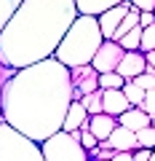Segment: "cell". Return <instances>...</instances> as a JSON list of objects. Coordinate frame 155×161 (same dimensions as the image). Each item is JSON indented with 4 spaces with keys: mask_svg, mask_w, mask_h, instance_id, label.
<instances>
[{
    "mask_svg": "<svg viewBox=\"0 0 155 161\" xmlns=\"http://www.w3.org/2000/svg\"><path fill=\"white\" fill-rule=\"evenodd\" d=\"M123 48H121V43H115V40H104L102 46H99V51H96V57L91 59V67L96 70L99 75H104V73H115L118 70V64H121V59H123Z\"/></svg>",
    "mask_w": 155,
    "mask_h": 161,
    "instance_id": "cell-7",
    "label": "cell"
},
{
    "mask_svg": "<svg viewBox=\"0 0 155 161\" xmlns=\"http://www.w3.org/2000/svg\"><path fill=\"white\" fill-rule=\"evenodd\" d=\"M150 121H152V118H150L142 108H128L126 113L118 118V126H123V129H128V132L137 134V132H142V129L150 126Z\"/></svg>",
    "mask_w": 155,
    "mask_h": 161,
    "instance_id": "cell-13",
    "label": "cell"
},
{
    "mask_svg": "<svg viewBox=\"0 0 155 161\" xmlns=\"http://www.w3.org/2000/svg\"><path fill=\"white\" fill-rule=\"evenodd\" d=\"M88 118H91V115L86 113V108H83L80 102H72V105H70V110H67V115H64L62 132H67V134L83 132V129H88Z\"/></svg>",
    "mask_w": 155,
    "mask_h": 161,
    "instance_id": "cell-11",
    "label": "cell"
},
{
    "mask_svg": "<svg viewBox=\"0 0 155 161\" xmlns=\"http://www.w3.org/2000/svg\"><path fill=\"white\" fill-rule=\"evenodd\" d=\"M43 161H91L88 150L80 145V132H56L51 140L40 145Z\"/></svg>",
    "mask_w": 155,
    "mask_h": 161,
    "instance_id": "cell-5",
    "label": "cell"
},
{
    "mask_svg": "<svg viewBox=\"0 0 155 161\" xmlns=\"http://www.w3.org/2000/svg\"><path fill=\"white\" fill-rule=\"evenodd\" d=\"M152 14H155V11H152Z\"/></svg>",
    "mask_w": 155,
    "mask_h": 161,
    "instance_id": "cell-34",
    "label": "cell"
},
{
    "mask_svg": "<svg viewBox=\"0 0 155 161\" xmlns=\"http://www.w3.org/2000/svg\"><path fill=\"white\" fill-rule=\"evenodd\" d=\"M107 145L115 150V153H134V150H139V142H137V134L128 132V129L118 126L112 134H110Z\"/></svg>",
    "mask_w": 155,
    "mask_h": 161,
    "instance_id": "cell-12",
    "label": "cell"
},
{
    "mask_svg": "<svg viewBox=\"0 0 155 161\" xmlns=\"http://www.w3.org/2000/svg\"><path fill=\"white\" fill-rule=\"evenodd\" d=\"M115 129H118V118H112L107 113H99V115H91L88 118V132L96 137V142H107Z\"/></svg>",
    "mask_w": 155,
    "mask_h": 161,
    "instance_id": "cell-10",
    "label": "cell"
},
{
    "mask_svg": "<svg viewBox=\"0 0 155 161\" xmlns=\"http://www.w3.org/2000/svg\"><path fill=\"white\" fill-rule=\"evenodd\" d=\"M80 145H83V148L88 150V153H91V150L96 148L99 142H96V137H94V134L88 132V129H83V132H80Z\"/></svg>",
    "mask_w": 155,
    "mask_h": 161,
    "instance_id": "cell-27",
    "label": "cell"
},
{
    "mask_svg": "<svg viewBox=\"0 0 155 161\" xmlns=\"http://www.w3.org/2000/svg\"><path fill=\"white\" fill-rule=\"evenodd\" d=\"M128 11H131V3H121V6L107 8L104 14H99V16H96L99 30H102V38H104V40H112L115 30L121 27V22L128 16Z\"/></svg>",
    "mask_w": 155,
    "mask_h": 161,
    "instance_id": "cell-8",
    "label": "cell"
},
{
    "mask_svg": "<svg viewBox=\"0 0 155 161\" xmlns=\"http://www.w3.org/2000/svg\"><path fill=\"white\" fill-rule=\"evenodd\" d=\"M142 54H152L155 51V24L147 30H142V46H139Z\"/></svg>",
    "mask_w": 155,
    "mask_h": 161,
    "instance_id": "cell-22",
    "label": "cell"
},
{
    "mask_svg": "<svg viewBox=\"0 0 155 161\" xmlns=\"http://www.w3.org/2000/svg\"><path fill=\"white\" fill-rule=\"evenodd\" d=\"M139 46H142V27L131 30V32L121 40V48H123V51H139Z\"/></svg>",
    "mask_w": 155,
    "mask_h": 161,
    "instance_id": "cell-20",
    "label": "cell"
},
{
    "mask_svg": "<svg viewBox=\"0 0 155 161\" xmlns=\"http://www.w3.org/2000/svg\"><path fill=\"white\" fill-rule=\"evenodd\" d=\"M152 24H155V14H139V27L142 30L152 27Z\"/></svg>",
    "mask_w": 155,
    "mask_h": 161,
    "instance_id": "cell-28",
    "label": "cell"
},
{
    "mask_svg": "<svg viewBox=\"0 0 155 161\" xmlns=\"http://www.w3.org/2000/svg\"><path fill=\"white\" fill-rule=\"evenodd\" d=\"M22 3H24V0H0V32L8 27V22L13 19V14L19 11Z\"/></svg>",
    "mask_w": 155,
    "mask_h": 161,
    "instance_id": "cell-17",
    "label": "cell"
},
{
    "mask_svg": "<svg viewBox=\"0 0 155 161\" xmlns=\"http://www.w3.org/2000/svg\"><path fill=\"white\" fill-rule=\"evenodd\" d=\"M72 105L70 67L56 59L16 70L3 89L0 121L32 142L43 145L62 132L64 115Z\"/></svg>",
    "mask_w": 155,
    "mask_h": 161,
    "instance_id": "cell-1",
    "label": "cell"
},
{
    "mask_svg": "<svg viewBox=\"0 0 155 161\" xmlns=\"http://www.w3.org/2000/svg\"><path fill=\"white\" fill-rule=\"evenodd\" d=\"M112 161H134V156H131V153H115Z\"/></svg>",
    "mask_w": 155,
    "mask_h": 161,
    "instance_id": "cell-30",
    "label": "cell"
},
{
    "mask_svg": "<svg viewBox=\"0 0 155 161\" xmlns=\"http://www.w3.org/2000/svg\"><path fill=\"white\" fill-rule=\"evenodd\" d=\"M102 43H104V38H102V30H99L96 16H80V14H78V19L72 22V27H70L67 35L62 38L54 59L62 62L64 67H70V70L86 67V64H91V59L96 57V51H99Z\"/></svg>",
    "mask_w": 155,
    "mask_h": 161,
    "instance_id": "cell-3",
    "label": "cell"
},
{
    "mask_svg": "<svg viewBox=\"0 0 155 161\" xmlns=\"http://www.w3.org/2000/svg\"><path fill=\"white\" fill-rule=\"evenodd\" d=\"M134 161H150V156H152V150H144V148H139V150H134Z\"/></svg>",
    "mask_w": 155,
    "mask_h": 161,
    "instance_id": "cell-29",
    "label": "cell"
},
{
    "mask_svg": "<svg viewBox=\"0 0 155 161\" xmlns=\"http://www.w3.org/2000/svg\"><path fill=\"white\" fill-rule=\"evenodd\" d=\"M121 92L126 94V99H128L131 108H142V102H144V89H139L134 80H126V86H123Z\"/></svg>",
    "mask_w": 155,
    "mask_h": 161,
    "instance_id": "cell-18",
    "label": "cell"
},
{
    "mask_svg": "<svg viewBox=\"0 0 155 161\" xmlns=\"http://www.w3.org/2000/svg\"><path fill=\"white\" fill-rule=\"evenodd\" d=\"M139 14H152L155 11V0H128Z\"/></svg>",
    "mask_w": 155,
    "mask_h": 161,
    "instance_id": "cell-26",
    "label": "cell"
},
{
    "mask_svg": "<svg viewBox=\"0 0 155 161\" xmlns=\"http://www.w3.org/2000/svg\"><path fill=\"white\" fill-rule=\"evenodd\" d=\"M144 57H147V67L155 70V51H152V54H144Z\"/></svg>",
    "mask_w": 155,
    "mask_h": 161,
    "instance_id": "cell-31",
    "label": "cell"
},
{
    "mask_svg": "<svg viewBox=\"0 0 155 161\" xmlns=\"http://www.w3.org/2000/svg\"><path fill=\"white\" fill-rule=\"evenodd\" d=\"M134 83H137L139 89H144V92H152V89H155V70L147 67L139 78H134Z\"/></svg>",
    "mask_w": 155,
    "mask_h": 161,
    "instance_id": "cell-23",
    "label": "cell"
},
{
    "mask_svg": "<svg viewBox=\"0 0 155 161\" xmlns=\"http://www.w3.org/2000/svg\"><path fill=\"white\" fill-rule=\"evenodd\" d=\"M102 94H104V110L102 113L112 115V118H121V115L131 108L128 99H126V94H123L121 89H115V92H102Z\"/></svg>",
    "mask_w": 155,
    "mask_h": 161,
    "instance_id": "cell-14",
    "label": "cell"
},
{
    "mask_svg": "<svg viewBox=\"0 0 155 161\" xmlns=\"http://www.w3.org/2000/svg\"><path fill=\"white\" fill-rule=\"evenodd\" d=\"M70 80H72V102H80L86 94L99 92V73L91 64L70 70Z\"/></svg>",
    "mask_w": 155,
    "mask_h": 161,
    "instance_id": "cell-6",
    "label": "cell"
},
{
    "mask_svg": "<svg viewBox=\"0 0 155 161\" xmlns=\"http://www.w3.org/2000/svg\"><path fill=\"white\" fill-rule=\"evenodd\" d=\"M150 126H152V129H155V118H152V121H150Z\"/></svg>",
    "mask_w": 155,
    "mask_h": 161,
    "instance_id": "cell-32",
    "label": "cell"
},
{
    "mask_svg": "<svg viewBox=\"0 0 155 161\" xmlns=\"http://www.w3.org/2000/svg\"><path fill=\"white\" fill-rule=\"evenodd\" d=\"M13 73H16V70L6 67V64L0 62V110H3V89H6V83L13 78Z\"/></svg>",
    "mask_w": 155,
    "mask_h": 161,
    "instance_id": "cell-24",
    "label": "cell"
},
{
    "mask_svg": "<svg viewBox=\"0 0 155 161\" xmlns=\"http://www.w3.org/2000/svg\"><path fill=\"white\" fill-rule=\"evenodd\" d=\"M75 19V0H24L0 32V62L11 70H24L54 59Z\"/></svg>",
    "mask_w": 155,
    "mask_h": 161,
    "instance_id": "cell-2",
    "label": "cell"
},
{
    "mask_svg": "<svg viewBox=\"0 0 155 161\" xmlns=\"http://www.w3.org/2000/svg\"><path fill=\"white\" fill-rule=\"evenodd\" d=\"M123 86H126V80H123L118 73L99 75V89H102V92H115V89H123Z\"/></svg>",
    "mask_w": 155,
    "mask_h": 161,
    "instance_id": "cell-19",
    "label": "cell"
},
{
    "mask_svg": "<svg viewBox=\"0 0 155 161\" xmlns=\"http://www.w3.org/2000/svg\"><path fill=\"white\" fill-rule=\"evenodd\" d=\"M144 70H147V57H144L142 51H126L115 73L121 75L123 80H134V78H139Z\"/></svg>",
    "mask_w": 155,
    "mask_h": 161,
    "instance_id": "cell-9",
    "label": "cell"
},
{
    "mask_svg": "<svg viewBox=\"0 0 155 161\" xmlns=\"http://www.w3.org/2000/svg\"><path fill=\"white\" fill-rule=\"evenodd\" d=\"M121 3H128V0H75L80 16H99L107 8H115V6H121Z\"/></svg>",
    "mask_w": 155,
    "mask_h": 161,
    "instance_id": "cell-15",
    "label": "cell"
},
{
    "mask_svg": "<svg viewBox=\"0 0 155 161\" xmlns=\"http://www.w3.org/2000/svg\"><path fill=\"white\" fill-rule=\"evenodd\" d=\"M80 105L86 108L88 115H99V113L104 110V94H102V89H99V92H94V94H86V97L80 99Z\"/></svg>",
    "mask_w": 155,
    "mask_h": 161,
    "instance_id": "cell-16",
    "label": "cell"
},
{
    "mask_svg": "<svg viewBox=\"0 0 155 161\" xmlns=\"http://www.w3.org/2000/svg\"><path fill=\"white\" fill-rule=\"evenodd\" d=\"M142 110L150 115V118H155V89H152V92H144V102H142Z\"/></svg>",
    "mask_w": 155,
    "mask_h": 161,
    "instance_id": "cell-25",
    "label": "cell"
},
{
    "mask_svg": "<svg viewBox=\"0 0 155 161\" xmlns=\"http://www.w3.org/2000/svg\"><path fill=\"white\" fill-rule=\"evenodd\" d=\"M150 161H155V150H152V156H150Z\"/></svg>",
    "mask_w": 155,
    "mask_h": 161,
    "instance_id": "cell-33",
    "label": "cell"
},
{
    "mask_svg": "<svg viewBox=\"0 0 155 161\" xmlns=\"http://www.w3.org/2000/svg\"><path fill=\"white\" fill-rule=\"evenodd\" d=\"M0 161H43L40 145L0 121Z\"/></svg>",
    "mask_w": 155,
    "mask_h": 161,
    "instance_id": "cell-4",
    "label": "cell"
},
{
    "mask_svg": "<svg viewBox=\"0 0 155 161\" xmlns=\"http://www.w3.org/2000/svg\"><path fill=\"white\" fill-rule=\"evenodd\" d=\"M137 142H139V148H144V150H155V129L147 126V129H142V132H137Z\"/></svg>",
    "mask_w": 155,
    "mask_h": 161,
    "instance_id": "cell-21",
    "label": "cell"
}]
</instances>
